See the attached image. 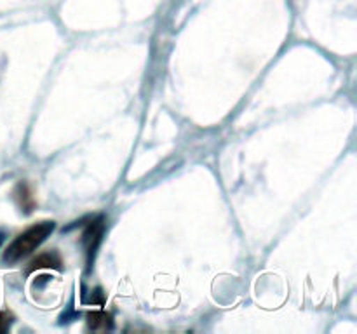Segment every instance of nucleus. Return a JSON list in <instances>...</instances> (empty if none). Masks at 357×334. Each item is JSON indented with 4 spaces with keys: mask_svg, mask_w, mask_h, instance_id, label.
I'll return each mask as SVG.
<instances>
[{
    "mask_svg": "<svg viewBox=\"0 0 357 334\" xmlns=\"http://www.w3.org/2000/svg\"><path fill=\"white\" fill-rule=\"evenodd\" d=\"M54 228L56 223L49 221V219L31 225L7 246V249L3 250V261L6 263H17L23 257L30 256L37 247H40L45 242V239L54 232Z\"/></svg>",
    "mask_w": 357,
    "mask_h": 334,
    "instance_id": "nucleus-1",
    "label": "nucleus"
},
{
    "mask_svg": "<svg viewBox=\"0 0 357 334\" xmlns=\"http://www.w3.org/2000/svg\"><path fill=\"white\" fill-rule=\"evenodd\" d=\"M105 233V218L103 216H98V218H93L86 225L82 233V244L86 247V256H87V267L91 268L93 264L94 256H96V250L100 247L101 239H103Z\"/></svg>",
    "mask_w": 357,
    "mask_h": 334,
    "instance_id": "nucleus-2",
    "label": "nucleus"
},
{
    "mask_svg": "<svg viewBox=\"0 0 357 334\" xmlns=\"http://www.w3.org/2000/svg\"><path fill=\"white\" fill-rule=\"evenodd\" d=\"M35 270H56L61 271L63 270V260L56 250H49V253H42L38 254L37 257L31 260V263L28 264L26 271L31 273Z\"/></svg>",
    "mask_w": 357,
    "mask_h": 334,
    "instance_id": "nucleus-3",
    "label": "nucleus"
},
{
    "mask_svg": "<svg viewBox=\"0 0 357 334\" xmlns=\"http://www.w3.org/2000/svg\"><path fill=\"white\" fill-rule=\"evenodd\" d=\"M87 326L93 331H110L114 329V317L105 310H96L87 315Z\"/></svg>",
    "mask_w": 357,
    "mask_h": 334,
    "instance_id": "nucleus-4",
    "label": "nucleus"
},
{
    "mask_svg": "<svg viewBox=\"0 0 357 334\" xmlns=\"http://www.w3.org/2000/svg\"><path fill=\"white\" fill-rule=\"evenodd\" d=\"M14 198H16L17 205L21 207V211H24L26 214H30L35 207V198L31 195L30 186L26 183H20L14 190Z\"/></svg>",
    "mask_w": 357,
    "mask_h": 334,
    "instance_id": "nucleus-5",
    "label": "nucleus"
},
{
    "mask_svg": "<svg viewBox=\"0 0 357 334\" xmlns=\"http://www.w3.org/2000/svg\"><path fill=\"white\" fill-rule=\"evenodd\" d=\"M13 324V315L9 312H0V334L7 333Z\"/></svg>",
    "mask_w": 357,
    "mask_h": 334,
    "instance_id": "nucleus-6",
    "label": "nucleus"
},
{
    "mask_svg": "<svg viewBox=\"0 0 357 334\" xmlns=\"http://www.w3.org/2000/svg\"><path fill=\"white\" fill-rule=\"evenodd\" d=\"M87 303H94V305H103L105 303V298H103V292L98 289V291H94V294H91V298L87 299Z\"/></svg>",
    "mask_w": 357,
    "mask_h": 334,
    "instance_id": "nucleus-7",
    "label": "nucleus"
},
{
    "mask_svg": "<svg viewBox=\"0 0 357 334\" xmlns=\"http://www.w3.org/2000/svg\"><path fill=\"white\" fill-rule=\"evenodd\" d=\"M3 239H6V233H3V232H0V246H2Z\"/></svg>",
    "mask_w": 357,
    "mask_h": 334,
    "instance_id": "nucleus-8",
    "label": "nucleus"
}]
</instances>
